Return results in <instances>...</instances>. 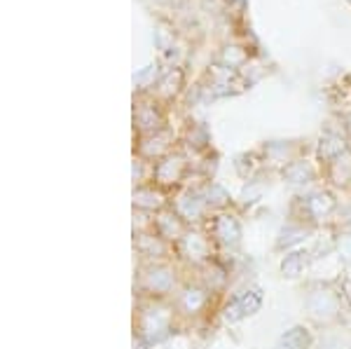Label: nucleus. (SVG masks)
I'll list each match as a JSON object with an SVG mask.
<instances>
[{"label":"nucleus","instance_id":"1","mask_svg":"<svg viewBox=\"0 0 351 349\" xmlns=\"http://www.w3.org/2000/svg\"><path fill=\"white\" fill-rule=\"evenodd\" d=\"M176 314L173 302L169 305L167 300H148V305L138 309V319H136V335H141L145 342H160L164 340L173 328Z\"/></svg>","mask_w":351,"mask_h":349},{"label":"nucleus","instance_id":"2","mask_svg":"<svg viewBox=\"0 0 351 349\" xmlns=\"http://www.w3.org/2000/svg\"><path fill=\"white\" fill-rule=\"evenodd\" d=\"M216 241L211 239L208 232H199V230H188L183 239L173 246V253H178L180 261L195 267H206L208 263L216 261Z\"/></svg>","mask_w":351,"mask_h":349},{"label":"nucleus","instance_id":"3","mask_svg":"<svg viewBox=\"0 0 351 349\" xmlns=\"http://www.w3.org/2000/svg\"><path fill=\"white\" fill-rule=\"evenodd\" d=\"M211 300H213V291L208 286H204L202 281H188V284H183L176 291L173 307L178 317L197 319L208 312Z\"/></svg>","mask_w":351,"mask_h":349},{"label":"nucleus","instance_id":"4","mask_svg":"<svg viewBox=\"0 0 351 349\" xmlns=\"http://www.w3.org/2000/svg\"><path fill=\"white\" fill-rule=\"evenodd\" d=\"M176 269L171 263H145L141 269V291L150 298V300H164L169 293L176 291Z\"/></svg>","mask_w":351,"mask_h":349},{"label":"nucleus","instance_id":"5","mask_svg":"<svg viewBox=\"0 0 351 349\" xmlns=\"http://www.w3.org/2000/svg\"><path fill=\"white\" fill-rule=\"evenodd\" d=\"M185 173H188V162H185V157L169 153L167 157L157 160L155 167H152V185H157V188H162V190L176 188V185L183 183Z\"/></svg>","mask_w":351,"mask_h":349},{"label":"nucleus","instance_id":"6","mask_svg":"<svg viewBox=\"0 0 351 349\" xmlns=\"http://www.w3.org/2000/svg\"><path fill=\"white\" fill-rule=\"evenodd\" d=\"M150 228L155 230L162 239H167L169 244L176 246L185 234H188L190 223L185 221L176 209H169L167 206V209H162L160 213H155V216L150 218Z\"/></svg>","mask_w":351,"mask_h":349},{"label":"nucleus","instance_id":"7","mask_svg":"<svg viewBox=\"0 0 351 349\" xmlns=\"http://www.w3.org/2000/svg\"><path fill=\"white\" fill-rule=\"evenodd\" d=\"M206 232L218 246H237L241 239V225L232 213L218 211L213 218H206Z\"/></svg>","mask_w":351,"mask_h":349},{"label":"nucleus","instance_id":"8","mask_svg":"<svg viewBox=\"0 0 351 349\" xmlns=\"http://www.w3.org/2000/svg\"><path fill=\"white\" fill-rule=\"evenodd\" d=\"M134 246L148 263H167L169 253L173 251V246L167 239H162L152 228L138 230L134 237Z\"/></svg>","mask_w":351,"mask_h":349},{"label":"nucleus","instance_id":"9","mask_svg":"<svg viewBox=\"0 0 351 349\" xmlns=\"http://www.w3.org/2000/svg\"><path fill=\"white\" fill-rule=\"evenodd\" d=\"M342 296L335 293L330 289H319L311 291L307 298V309L314 319L319 322H330V319H337L339 312H342Z\"/></svg>","mask_w":351,"mask_h":349},{"label":"nucleus","instance_id":"10","mask_svg":"<svg viewBox=\"0 0 351 349\" xmlns=\"http://www.w3.org/2000/svg\"><path fill=\"white\" fill-rule=\"evenodd\" d=\"M260 302H263L260 291H243V293L234 296L228 302L225 312H223L225 322L234 324V322H239V319H243V317H251V314H256L260 309Z\"/></svg>","mask_w":351,"mask_h":349},{"label":"nucleus","instance_id":"11","mask_svg":"<svg viewBox=\"0 0 351 349\" xmlns=\"http://www.w3.org/2000/svg\"><path fill=\"white\" fill-rule=\"evenodd\" d=\"M335 209H337L335 197L330 193H326V190L314 193V195H309L307 200H302V211H304V216H307V221H311V223L326 221Z\"/></svg>","mask_w":351,"mask_h":349},{"label":"nucleus","instance_id":"12","mask_svg":"<svg viewBox=\"0 0 351 349\" xmlns=\"http://www.w3.org/2000/svg\"><path fill=\"white\" fill-rule=\"evenodd\" d=\"M134 206L138 211L160 213L162 209H167L164 190L157 188V185H138V188L134 190Z\"/></svg>","mask_w":351,"mask_h":349},{"label":"nucleus","instance_id":"13","mask_svg":"<svg viewBox=\"0 0 351 349\" xmlns=\"http://www.w3.org/2000/svg\"><path fill=\"white\" fill-rule=\"evenodd\" d=\"M176 211L180 213V216L185 218L190 225L192 223H202V221H206V213H208V206H206V202H204V197L202 195H188V197H183V200L176 204Z\"/></svg>","mask_w":351,"mask_h":349},{"label":"nucleus","instance_id":"14","mask_svg":"<svg viewBox=\"0 0 351 349\" xmlns=\"http://www.w3.org/2000/svg\"><path fill=\"white\" fill-rule=\"evenodd\" d=\"M171 136H169L167 132H152L148 134V139L141 143V155L145 157V160H162V157H167L169 155V148H171Z\"/></svg>","mask_w":351,"mask_h":349},{"label":"nucleus","instance_id":"15","mask_svg":"<svg viewBox=\"0 0 351 349\" xmlns=\"http://www.w3.org/2000/svg\"><path fill=\"white\" fill-rule=\"evenodd\" d=\"M328 165H330V169H328L330 181L335 183L337 188H349L351 185V150L335 157V160L328 162Z\"/></svg>","mask_w":351,"mask_h":349},{"label":"nucleus","instance_id":"16","mask_svg":"<svg viewBox=\"0 0 351 349\" xmlns=\"http://www.w3.org/2000/svg\"><path fill=\"white\" fill-rule=\"evenodd\" d=\"M311 337L307 333V328L298 326V328H291L288 333L281 335L279 340V349H309Z\"/></svg>","mask_w":351,"mask_h":349},{"label":"nucleus","instance_id":"17","mask_svg":"<svg viewBox=\"0 0 351 349\" xmlns=\"http://www.w3.org/2000/svg\"><path fill=\"white\" fill-rule=\"evenodd\" d=\"M284 178L288 183L293 185H302V183H309L314 178V169H311L307 162H291L284 171Z\"/></svg>","mask_w":351,"mask_h":349},{"label":"nucleus","instance_id":"18","mask_svg":"<svg viewBox=\"0 0 351 349\" xmlns=\"http://www.w3.org/2000/svg\"><path fill=\"white\" fill-rule=\"evenodd\" d=\"M304 265H307V258H304V253H286V258L281 261V274L288 279H298L300 274H302Z\"/></svg>","mask_w":351,"mask_h":349},{"label":"nucleus","instance_id":"19","mask_svg":"<svg viewBox=\"0 0 351 349\" xmlns=\"http://www.w3.org/2000/svg\"><path fill=\"white\" fill-rule=\"evenodd\" d=\"M202 197H204V202H206V206L208 209H216V211H223L225 206L230 204V195L225 193L220 185H208L206 188V193H202Z\"/></svg>","mask_w":351,"mask_h":349},{"label":"nucleus","instance_id":"20","mask_svg":"<svg viewBox=\"0 0 351 349\" xmlns=\"http://www.w3.org/2000/svg\"><path fill=\"white\" fill-rule=\"evenodd\" d=\"M138 125L141 129H145V132H160V125H162V117L160 112L155 110V106H143V108L138 110Z\"/></svg>","mask_w":351,"mask_h":349},{"label":"nucleus","instance_id":"21","mask_svg":"<svg viewBox=\"0 0 351 349\" xmlns=\"http://www.w3.org/2000/svg\"><path fill=\"white\" fill-rule=\"evenodd\" d=\"M304 237V225L302 223H295V225H291L288 230H284L281 232V239H279V246H293V244H298L300 239Z\"/></svg>","mask_w":351,"mask_h":349},{"label":"nucleus","instance_id":"22","mask_svg":"<svg viewBox=\"0 0 351 349\" xmlns=\"http://www.w3.org/2000/svg\"><path fill=\"white\" fill-rule=\"evenodd\" d=\"M337 249L347 261H351V234H342V237L337 239Z\"/></svg>","mask_w":351,"mask_h":349},{"label":"nucleus","instance_id":"23","mask_svg":"<svg viewBox=\"0 0 351 349\" xmlns=\"http://www.w3.org/2000/svg\"><path fill=\"white\" fill-rule=\"evenodd\" d=\"M339 296H342V300L351 307V277H347L342 281V286H339Z\"/></svg>","mask_w":351,"mask_h":349}]
</instances>
